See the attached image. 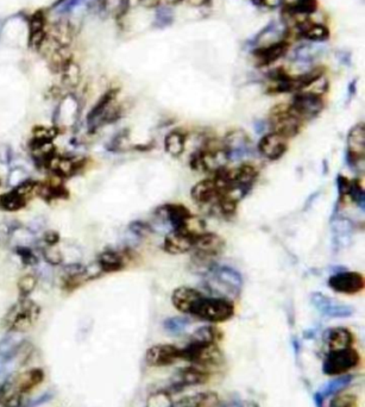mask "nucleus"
Instances as JSON below:
<instances>
[{
	"instance_id": "49",
	"label": "nucleus",
	"mask_w": 365,
	"mask_h": 407,
	"mask_svg": "<svg viewBox=\"0 0 365 407\" xmlns=\"http://www.w3.org/2000/svg\"><path fill=\"white\" fill-rule=\"evenodd\" d=\"M0 155H1L0 163H10V160H11V150H10L9 147L1 145V147H0Z\"/></svg>"
},
{
	"instance_id": "41",
	"label": "nucleus",
	"mask_w": 365,
	"mask_h": 407,
	"mask_svg": "<svg viewBox=\"0 0 365 407\" xmlns=\"http://www.w3.org/2000/svg\"><path fill=\"white\" fill-rule=\"evenodd\" d=\"M57 135L55 127H36L34 130V138L32 140L39 142H52V138Z\"/></svg>"
},
{
	"instance_id": "5",
	"label": "nucleus",
	"mask_w": 365,
	"mask_h": 407,
	"mask_svg": "<svg viewBox=\"0 0 365 407\" xmlns=\"http://www.w3.org/2000/svg\"><path fill=\"white\" fill-rule=\"evenodd\" d=\"M227 248V242L214 232L204 231L196 238L193 258L191 261L196 264V269H204L202 274L209 271V268L214 266V258L224 253Z\"/></svg>"
},
{
	"instance_id": "27",
	"label": "nucleus",
	"mask_w": 365,
	"mask_h": 407,
	"mask_svg": "<svg viewBox=\"0 0 365 407\" xmlns=\"http://www.w3.org/2000/svg\"><path fill=\"white\" fill-rule=\"evenodd\" d=\"M319 8L317 0H294L291 3L282 5L283 14L288 18L296 19L299 17L307 18L315 14Z\"/></svg>"
},
{
	"instance_id": "36",
	"label": "nucleus",
	"mask_w": 365,
	"mask_h": 407,
	"mask_svg": "<svg viewBox=\"0 0 365 407\" xmlns=\"http://www.w3.org/2000/svg\"><path fill=\"white\" fill-rule=\"evenodd\" d=\"M189 323H191V320L186 317H171V318L165 320L163 328L165 331H168L171 335H180L187 328Z\"/></svg>"
},
{
	"instance_id": "39",
	"label": "nucleus",
	"mask_w": 365,
	"mask_h": 407,
	"mask_svg": "<svg viewBox=\"0 0 365 407\" xmlns=\"http://www.w3.org/2000/svg\"><path fill=\"white\" fill-rule=\"evenodd\" d=\"M348 198H351L353 202H356L358 206L361 205L362 209H364V189L358 180H351Z\"/></svg>"
},
{
	"instance_id": "45",
	"label": "nucleus",
	"mask_w": 365,
	"mask_h": 407,
	"mask_svg": "<svg viewBox=\"0 0 365 407\" xmlns=\"http://www.w3.org/2000/svg\"><path fill=\"white\" fill-rule=\"evenodd\" d=\"M44 258L48 261L49 263H52V264H59V263H61L62 261V256L60 254V251L59 250L52 249V247L49 248V249L44 250Z\"/></svg>"
},
{
	"instance_id": "8",
	"label": "nucleus",
	"mask_w": 365,
	"mask_h": 407,
	"mask_svg": "<svg viewBox=\"0 0 365 407\" xmlns=\"http://www.w3.org/2000/svg\"><path fill=\"white\" fill-rule=\"evenodd\" d=\"M268 123L271 132L286 137L287 140L299 135L304 125V121L291 111L289 104H278L270 109Z\"/></svg>"
},
{
	"instance_id": "17",
	"label": "nucleus",
	"mask_w": 365,
	"mask_h": 407,
	"mask_svg": "<svg viewBox=\"0 0 365 407\" xmlns=\"http://www.w3.org/2000/svg\"><path fill=\"white\" fill-rule=\"evenodd\" d=\"M311 299H312L313 306L317 309V311L320 312L322 315L330 317V318H348V317H351L355 312L353 306L337 302L325 294L315 292L312 294Z\"/></svg>"
},
{
	"instance_id": "29",
	"label": "nucleus",
	"mask_w": 365,
	"mask_h": 407,
	"mask_svg": "<svg viewBox=\"0 0 365 407\" xmlns=\"http://www.w3.org/2000/svg\"><path fill=\"white\" fill-rule=\"evenodd\" d=\"M45 163L48 165L50 171H54L56 176H73L80 168V163H76L72 158L57 156V155H52Z\"/></svg>"
},
{
	"instance_id": "52",
	"label": "nucleus",
	"mask_w": 365,
	"mask_h": 407,
	"mask_svg": "<svg viewBox=\"0 0 365 407\" xmlns=\"http://www.w3.org/2000/svg\"><path fill=\"white\" fill-rule=\"evenodd\" d=\"M224 407H243V405L240 401H232V403L227 404Z\"/></svg>"
},
{
	"instance_id": "12",
	"label": "nucleus",
	"mask_w": 365,
	"mask_h": 407,
	"mask_svg": "<svg viewBox=\"0 0 365 407\" xmlns=\"http://www.w3.org/2000/svg\"><path fill=\"white\" fill-rule=\"evenodd\" d=\"M28 47L41 52L48 39V19L43 10H39L28 17Z\"/></svg>"
},
{
	"instance_id": "4",
	"label": "nucleus",
	"mask_w": 365,
	"mask_h": 407,
	"mask_svg": "<svg viewBox=\"0 0 365 407\" xmlns=\"http://www.w3.org/2000/svg\"><path fill=\"white\" fill-rule=\"evenodd\" d=\"M156 215L169 224L173 230H187L196 233L206 230L204 220L193 215L187 206L180 202H169L160 206L156 210Z\"/></svg>"
},
{
	"instance_id": "51",
	"label": "nucleus",
	"mask_w": 365,
	"mask_h": 407,
	"mask_svg": "<svg viewBox=\"0 0 365 407\" xmlns=\"http://www.w3.org/2000/svg\"><path fill=\"white\" fill-rule=\"evenodd\" d=\"M340 55H342V62L348 65V61H350V54L345 53V52H340Z\"/></svg>"
},
{
	"instance_id": "34",
	"label": "nucleus",
	"mask_w": 365,
	"mask_h": 407,
	"mask_svg": "<svg viewBox=\"0 0 365 407\" xmlns=\"http://www.w3.org/2000/svg\"><path fill=\"white\" fill-rule=\"evenodd\" d=\"M26 199L16 189L0 196V207L6 211H18L25 206Z\"/></svg>"
},
{
	"instance_id": "18",
	"label": "nucleus",
	"mask_w": 365,
	"mask_h": 407,
	"mask_svg": "<svg viewBox=\"0 0 365 407\" xmlns=\"http://www.w3.org/2000/svg\"><path fill=\"white\" fill-rule=\"evenodd\" d=\"M289 49H291V43L287 40H281L274 43L265 44V45L253 48L252 55L256 60L257 66L267 67L278 62L283 56H286Z\"/></svg>"
},
{
	"instance_id": "38",
	"label": "nucleus",
	"mask_w": 365,
	"mask_h": 407,
	"mask_svg": "<svg viewBox=\"0 0 365 407\" xmlns=\"http://www.w3.org/2000/svg\"><path fill=\"white\" fill-rule=\"evenodd\" d=\"M174 22V14L173 11L169 8L165 6H158L156 11V16H155V22H154V27L158 28V29H165V28L170 27Z\"/></svg>"
},
{
	"instance_id": "30",
	"label": "nucleus",
	"mask_w": 365,
	"mask_h": 407,
	"mask_svg": "<svg viewBox=\"0 0 365 407\" xmlns=\"http://www.w3.org/2000/svg\"><path fill=\"white\" fill-rule=\"evenodd\" d=\"M98 267L104 273L122 271L123 268L125 267V258L118 251L107 250L101 253L98 258Z\"/></svg>"
},
{
	"instance_id": "47",
	"label": "nucleus",
	"mask_w": 365,
	"mask_h": 407,
	"mask_svg": "<svg viewBox=\"0 0 365 407\" xmlns=\"http://www.w3.org/2000/svg\"><path fill=\"white\" fill-rule=\"evenodd\" d=\"M18 254L21 255L23 262L26 263V264H35L37 262L35 254L28 248H18Z\"/></svg>"
},
{
	"instance_id": "43",
	"label": "nucleus",
	"mask_w": 365,
	"mask_h": 407,
	"mask_svg": "<svg viewBox=\"0 0 365 407\" xmlns=\"http://www.w3.org/2000/svg\"><path fill=\"white\" fill-rule=\"evenodd\" d=\"M357 398L353 395H342L332 400L330 407H356Z\"/></svg>"
},
{
	"instance_id": "16",
	"label": "nucleus",
	"mask_w": 365,
	"mask_h": 407,
	"mask_svg": "<svg viewBox=\"0 0 365 407\" xmlns=\"http://www.w3.org/2000/svg\"><path fill=\"white\" fill-rule=\"evenodd\" d=\"M200 233L187 231V230H171L165 236L163 250L171 255L186 254L194 249L196 238Z\"/></svg>"
},
{
	"instance_id": "10",
	"label": "nucleus",
	"mask_w": 365,
	"mask_h": 407,
	"mask_svg": "<svg viewBox=\"0 0 365 407\" xmlns=\"http://www.w3.org/2000/svg\"><path fill=\"white\" fill-rule=\"evenodd\" d=\"M229 192L237 191L227 189L225 185H222L216 176H212L207 179L201 180L191 187V198L198 205L209 207V210H212L222 194Z\"/></svg>"
},
{
	"instance_id": "7",
	"label": "nucleus",
	"mask_w": 365,
	"mask_h": 407,
	"mask_svg": "<svg viewBox=\"0 0 365 407\" xmlns=\"http://www.w3.org/2000/svg\"><path fill=\"white\" fill-rule=\"evenodd\" d=\"M181 359L196 366L206 368L224 364V354L218 343L191 340L187 346L181 348Z\"/></svg>"
},
{
	"instance_id": "19",
	"label": "nucleus",
	"mask_w": 365,
	"mask_h": 407,
	"mask_svg": "<svg viewBox=\"0 0 365 407\" xmlns=\"http://www.w3.org/2000/svg\"><path fill=\"white\" fill-rule=\"evenodd\" d=\"M288 140H289L286 137L270 132L260 140L257 145V150L263 158H268L270 161H276L287 153Z\"/></svg>"
},
{
	"instance_id": "50",
	"label": "nucleus",
	"mask_w": 365,
	"mask_h": 407,
	"mask_svg": "<svg viewBox=\"0 0 365 407\" xmlns=\"http://www.w3.org/2000/svg\"><path fill=\"white\" fill-rule=\"evenodd\" d=\"M313 400L317 407H324V400L325 398L322 397V393L320 392H317V393H314L313 395Z\"/></svg>"
},
{
	"instance_id": "48",
	"label": "nucleus",
	"mask_w": 365,
	"mask_h": 407,
	"mask_svg": "<svg viewBox=\"0 0 365 407\" xmlns=\"http://www.w3.org/2000/svg\"><path fill=\"white\" fill-rule=\"evenodd\" d=\"M59 240H60V237L57 235V232L48 231L45 232V235H44V241L47 242L50 247L56 244Z\"/></svg>"
},
{
	"instance_id": "3",
	"label": "nucleus",
	"mask_w": 365,
	"mask_h": 407,
	"mask_svg": "<svg viewBox=\"0 0 365 407\" xmlns=\"http://www.w3.org/2000/svg\"><path fill=\"white\" fill-rule=\"evenodd\" d=\"M235 304L230 299L212 297L202 293L191 307L189 315L207 323H225L235 315Z\"/></svg>"
},
{
	"instance_id": "53",
	"label": "nucleus",
	"mask_w": 365,
	"mask_h": 407,
	"mask_svg": "<svg viewBox=\"0 0 365 407\" xmlns=\"http://www.w3.org/2000/svg\"><path fill=\"white\" fill-rule=\"evenodd\" d=\"M165 1L168 4H178V3H181L183 0H165Z\"/></svg>"
},
{
	"instance_id": "6",
	"label": "nucleus",
	"mask_w": 365,
	"mask_h": 407,
	"mask_svg": "<svg viewBox=\"0 0 365 407\" xmlns=\"http://www.w3.org/2000/svg\"><path fill=\"white\" fill-rule=\"evenodd\" d=\"M41 315V307L30 299H21L14 304L3 320L10 333H25L30 330Z\"/></svg>"
},
{
	"instance_id": "2",
	"label": "nucleus",
	"mask_w": 365,
	"mask_h": 407,
	"mask_svg": "<svg viewBox=\"0 0 365 407\" xmlns=\"http://www.w3.org/2000/svg\"><path fill=\"white\" fill-rule=\"evenodd\" d=\"M229 161L230 156L224 143L209 140L191 154L189 166L193 171L213 176L227 167Z\"/></svg>"
},
{
	"instance_id": "54",
	"label": "nucleus",
	"mask_w": 365,
	"mask_h": 407,
	"mask_svg": "<svg viewBox=\"0 0 365 407\" xmlns=\"http://www.w3.org/2000/svg\"><path fill=\"white\" fill-rule=\"evenodd\" d=\"M1 30H3V29H1V27H0V36H1Z\"/></svg>"
},
{
	"instance_id": "22",
	"label": "nucleus",
	"mask_w": 365,
	"mask_h": 407,
	"mask_svg": "<svg viewBox=\"0 0 365 407\" xmlns=\"http://www.w3.org/2000/svg\"><path fill=\"white\" fill-rule=\"evenodd\" d=\"M118 93H119L118 88H110L109 91H106L99 98V101H96V105L92 107L87 116L88 125L92 129L101 127V121L104 118L105 114H107L109 109L114 106V103L117 99Z\"/></svg>"
},
{
	"instance_id": "35",
	"label": "nucleus",
	"mask_w": 365,
	"mask_h": 407,
	"mask_svg": "<svg viewBox=\"0 0 365 407\" xmlns=\"http://www.w3.org/2000/svg\"><path fill=\"white\" fill-rule=\"evenodd\" d=\"M62 76V83H65L68 87H76L80 83L81 78V70L78 63L72 60L70 63L65 65V68L60 73Z\"/></svg>"
},
{
	"instance_id": "9",
	"label": "nucleus",
	"mask_w": 365,
	"mask_h": 407,
	"mask_svg": "<svg viewBox=\"0 0 365 407\" xmlns=\"http://www.w3.org/2000/svg\"><path fill=\"white\" fill-rule=\"evenodd\" d=\"M359 361V353L353 346L330 351L322 362V373L328 377H340L356 368Z\"/></svg>"
},
{
	"instance_id": "44",
	"label": "nucleus",
	"mask_w": 365,
	"mask_h": 407,
	"mask_svg": "<svg viewBox=\"0 0 365 407\" xmlns=\"http://www.w3.org/2000/svg\"><path fill=\"white\" fill-rule=\"evenodd\" d=\"M252 4L256 5L258 8H267V9H276L282 8L284 0H251Z\"/></svg>"
},
{
	"instance_id": "23",
	"label": "nucleus",
	"mask_w": 365,
	"mask_h": 407,
	"mask_svg": "<svg viewBox=\"0 0 365 407\" xmlns=\"http://www.w3.org/2000/svg\"><path fill=\"white\" fill-rule=\"evenodd\" d=\"M201 295H202V292L199 289L181 286V287L175 289L174 292L171 294V304L178 312L189 315L191 307L194 306L196 300L200 298Z\"/></svg>"
},
{
	"instance_id": "42",
	"label": "nucleus",
	"mask_w": 365,
	"mask_h": 407,
	"mask_svg": "<svg viewBox=\"0 0 365 407\" xmlns=\"http://www.w3.org/2000/svg\"><path fill=\"white\" fill-rule=\"evenodd\" d=\"M130 230L139 237L148 236L152 231V227L148 223L140 222V220L132 222L130 224Z\"/></svg>"
},
{
	"instance_id": "21",
	"label": "nucleus",
	"mask_w": 365,
	"mask_h": 407,
	"mask_svg": "<svg viewBox=\"0 0 365 407\" xmlns=\"http://www.w3.org/2000/svg\"><path fill=\"white\" fill-rule=\"evenodd\" d=\"M209 373L205 368L196 367V366H189V367H183L178 369L176 373V380H175V390H182L189 386L204 385L209 382Z\"/></svg>"
},
{
	"instance_id": "13",
	"label": "nucleus",
	"mask_w": 365,
	"mask_h": 407,
	"mask_svg": "<svg viewBox=\"0 0 365 407\" xmlns=\"http://www.w3.org/2000/svg\"><path fill=\"white\" fill-rule=\"evenodd\" d=\"M365 129L364 123H358L348 132V161L353 169L364 168Z\"/></svg>"
},
{
	"instance_id": "24",
	"label": "nucleus",
	"mask_w": 365,
	"mask_h": 407,
	"mask_svg": "<svg viewBox=\"0 0 365 407\" xmlns=\"http://www.w3.org/2000/svg\"><path fill=\"white\" fill-rule=\"evenodd\" d=\"M45 374L42 368H32L25 372L19 373L12 377L13 386L19 393L25 395L41 385L44 381Z\"/></svg>"
},
{
	"instance_id": "46",
	"label": "nucleus",
	"mask_w": 365,
	"mask_h": 407,
	"mask_svg": "<svg viewBox=\"0 0 365 407\" xmlns=\"http://www.w3.org/2000/svg\"><path fill=\"white\" fill-rule=\"evenodd\" d=\"M350 185H351V180L348 179L346 176H338V189H340V196L342 199H344L345 197H348Z\"/></svg>"
},
{
	"instance_id": "26",
	"label": "nucleus",
	"mask_w": 365,
	"mask_h": 407,
	"mask_svg": "<svg viewBox=\"0 0 365 407\" xmlns=\"http://www.w3.org/2000/svg\"><path fill=\"white\" fill-rule=\"evenodd\" d=\"M249 145H250V138L245 132L242 130H233L229 132L224 142V145L227 148L230 160L243 158L249 152Z\"/></svg>"
},
{
	"instance_id": "37",
	"label": "nucleus",
	"mask_w": 365,
	"mask_h": 407,
	"mask_svg": "<svg viewBox=\"0 0 365 407\" xmlns=\"http://www.w3.org/2000/svg\"><path fill=\"white\" fill-rule=\"evenodd\" d=\"M319 52L320 50L317 47L304 44V45H301L299 48L295 49L294 61L300 62V63H311L317 57Z\"/></svg>"
},
{
	"instance_id": "28",
	"label": "nucleus",
	"mask_w": 365,
	"mask_h": 407,
	"mask_svg": "<svg viewBox=\"0 0 365 407\" xmlns=\"http://www.w3.org/2000/svg\"><path fill=\"white\" fill-rule=\"evenodd\" d=\"M186 143H187V134L180 129H175L165 136V152L173 158H178L185 153Z\"/></svg>"
},
{
	"instance_id": "11",
	"label": "nucleus",
	"mask_w": 365,
	"mask_h": 407,
	"mask_svg": "<svg viewBox=\"0 0 365 407\" xmlns=\"http://www.w3.org/2000/svg\"><path fill=\"white\" fill-rule=\"evenodd\" d=\"M291 111L302 121H311L322 114L325 101L322 94L312 91H301L294 94L289 103Z\"/></svg>"
},
{
	"instance_id": "14",
	"label": "nucleus",
	"mask_w": 365,
	"mask_h": 407,
	"mask_svg": "<svg viewBox=\"0 0 365 407\" xmlns=\"http://www.w3.org/2000/svg\"><path fill=\"white\" fill-rule=\"evenodd\" d=\"M328 287L337 293H361L365 287L364 276L358 271H340L328 279Z\"/></svg>"
},
{
	"instance_id": "40",
	"label": "nucleus",
	"mask_w": 365,
	"mask_h": 407,
	"mask_svg": "<svg viewBox=\"0 0 365 407\" xmlns=\"http://www.w3.org/2000/svg\"><path fill=\"white\" fill-rule=\"evenodd\" d=\"M36 285H37V279L35 276L31 274L22 276L18 281V289L22 294L23 298H26L35 289Z\"/></svg>"
},
{
	"instance_id": "15",
	"label": "nucleus",
	"mask_w": 365,
	"mask_h": 407,
	"mask_svg": "<svg viewBox=\"0 0 365 407\" xmlns=\"http://www.w3.org/2000/svg\"><path fill=\"white\" fill-rule=\"evenodd\" d=\"M181 359V348L174 344H156L145 353V364L149 367H168Z\"/></svg>"
},
{
	"instance_id": "32",
	"label": "nucleus",
	"mask_w": 365,
	"mask_h": 407,
	"mask_svg": "<svg viewBox=\"0 0 365 407\" xmlns=\"http://www.w3.org/2000/svg\"><path fill=\"white\" fill-rule=\"evenodd\" d=\"M224 337L220 328L214 326V325H205L198 328L196 333H193L191 340L201 342H209V343H219Z\"/></svg>"
},
{
	"instance_id": "33",
	"label": "nucleus",
	"mask_w": 365,
	"mask_h": 407,
	"mask_svg": "<svg viewBox=\"0 0 365 407\" xmlns=\"http://www.w3.org/2000/svg\"><path fill=\"white\" fill-rule=\"evenodd\" d=\"M353 375H348V374H346V375L345 374L344 375H340L335 380L328 381L326 385L322 387L320 393H322L324 398H328L331 395H335V394L338 393L340 390H345L353 382Z\"/></svg>"
},
{
	"instance_id": "55",
	"label": "nucleus",
	"mask_w": 365,
	"mask_h": 407,
	"mask_svg": "<svg viewBox=\"0 0 365 407\" xmlns=\"http://www.w3.org/2000/svg\"><path fill=\"white\" fill-rule=\"evenodd\" d=\"M186 407H196V406H186Z\"/></svg>"
},
{
	"instance_id": "25",
	"label": "nucleus",
	"mask_w": 365,
	"mask_h": 407,
	"mask_svg": "<svg viewBox=\"0 0 365 407\" xmlns=\"http://www.w3.org/2000/svg\"><path fill=\"white\" fill-rule=\"evenodd\" d=\"M322 338L327 346L330 348V351L350 348L353 346V342H355V336L351 333V330L343 326L327 328Z\"/></svg>"
},
{
	"instance_id": "31",
	"label": "nucleus",
	"mask_w": 365,
	"mask_h": 407,
	"mask_svg": "<svg viewBox=\"0 0 365 407\" xmlns=\"http://www.w3.org/2000/svg\"><path fill=\"white\" fill-rule=\"evenodd\" d=\"M131 0H101V8L105 14L114 16L116 19L124 17L130 9Z\"/></svg>"
},
{
	"instance_id": "1",
	"label": "nucleus",
	"mask_w": 365,
	"mask_h": 407,
	"mask_svg": "<svg viewBox=\"0 0 365 407\" xmlns=\"http://www.w3.org/2000/svg\"><path fill=\"white\" fill-rule=\"evenodd\" d=\"M243 284L240 271L227 266L214 264L204 274L205 289L212 297H222L230 300L238 298Z\"/></svg>"
},
{
	"instance_id": "20",
	"label": "nucleus",
	"mask_w": 365,
	"mask_h": 407,
	"mask_svg": "<svg viewBox=\"0 0 365 407\" xmlns=\"http://www.w3.org/2000/svg\"><path fill=\"white\" fill-rule=\"evenodd\" d=\"M293 29H295L296 36L299 39L309 41V42L322 43L330 40V29L325 24L311 22L307 18L296 21Z\"/></svg>"
}]
</instances>
